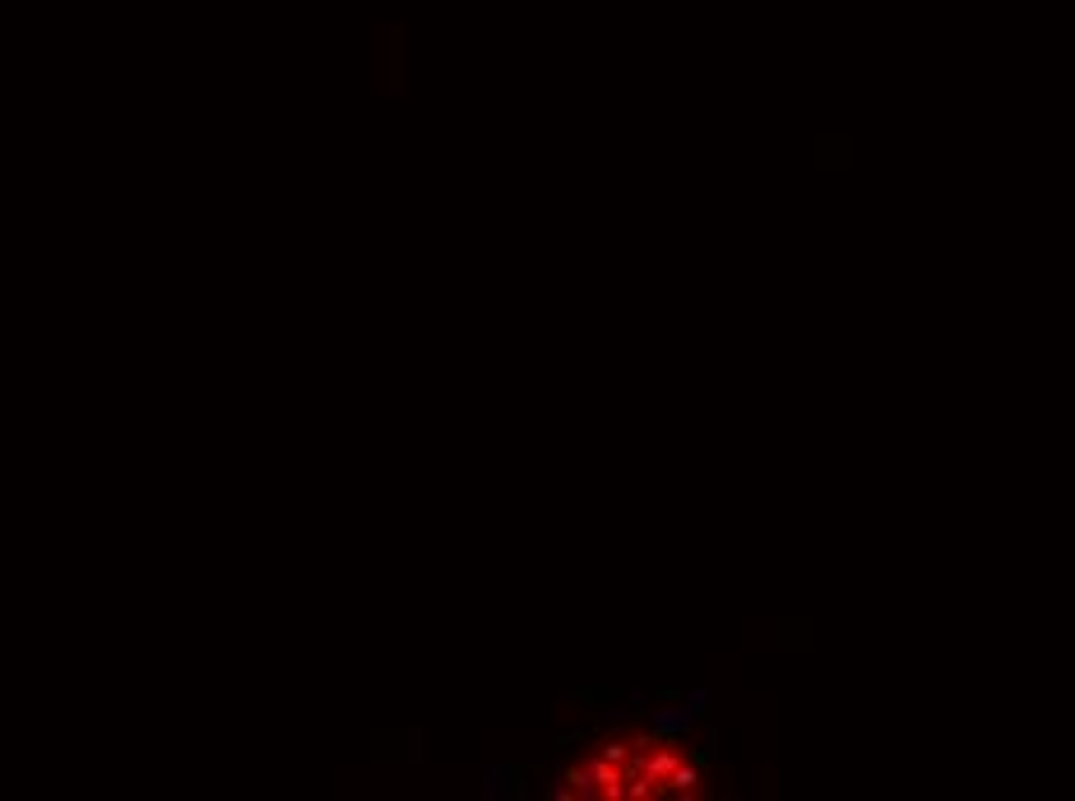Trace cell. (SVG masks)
<instances>
[{
    "instance_id": "obj_2",
    "label": "cell",
    "mask_w": 1075,
    "mask_h": 801,
    "mask_svg": "<svg viewBox=\"0 0 1075 801\" xmlns=\"http://www.w3.org/2000/svg\"><path fill=\"white\" fill-rule=\"evenodd\" d=\"M672 787H677V792H691V787H696V769H672Z\"/></svg>"
},
{
    "instance_id": "obj_1",
    "label": "cell",
    "mask_w": 1075,
    "mask_h": 801,
    "mask_svg": "<svg viewBox=\"0 0 1075 801\" xmlns=\"http://www.w3.org/2000/svg\"><path fill=\"white\" fill-rule=\"evenodd\" d=\"M672 769H677V755H672V750H654L649 765H645V778H649V783H663V778H672Z\"/></svg>"
}]
</instances>
